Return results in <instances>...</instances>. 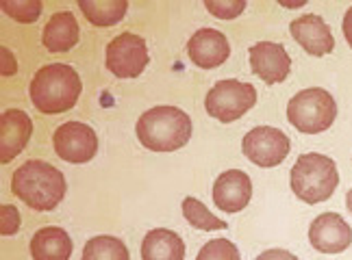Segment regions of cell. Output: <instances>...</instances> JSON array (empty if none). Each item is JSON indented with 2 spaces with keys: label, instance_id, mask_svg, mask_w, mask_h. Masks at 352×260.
<instances>
[{
  "label": "cell",
  "instance_id": "44dd1931",
  "mask_svg": "<svg viewBox=\"0 0 352 260\" xmlns=\"http://www.w3.org/2000/svg\"><path fill=\"white\" fill-rule=\"evenodd\" d=\"M181 211H183V217L189 222V226H194L198 230H226L228 228V224L224 222V219H218L205 206V204L198 202L192 196L183 200Z\"/></svg>",
  "mask_w": 352,
  "mask_h": 260
},
{
  "label": "cell",
  "instance_id": "ac0fdd59",
  "mask_svg": "<svg viewBox=\"0 0 352 260\" xmlns=\"http://www.w3.org/2000/svg\"><path fill=\"white\" fill-rule=\"evenodd\" d=\"M185 243L168 228L151 230L142 241V260H183Z\"/></svg>",
  "mask_w": 352,
  "mask_h": 260
},
{
  "label": "cell",
  "instance_id": "ba28073f",
  "mask_svg": "<svg viewBox=\"0 0 352 260\" xmlns=\"http://www.w3.org/2000/svg\"><path fill=\"white\" fill-rule=\"evenodd\" d=\"M107 70L118 78H138L148 65L146 39L135 33H120L107 46Z\"/></svg>",
  "mask_w": 352,
  "mask_h": 260
},
{
  "label": "cell",
  "instance_id": "7c38bea8",
  "mask_svg": "<svg viewBox=\"0 0 352 260\" xmlns=\"http://www.w3.org/2000/svg\"><path fill=\"white\" fill-rule=\"evenodd\" d=\"M252 182L250 176L241 169L222 172L213 182V204L224 213H239L250 204Z\"/></svg>",
  "mask_w": 352,
  "mask_h": 260
},
{
  "label": "cell",
  "instance_id": "2e32d148",
  "mask_svg": "<svg viewBox=\"0 0 352 260\" xmlns=\"http://www.w3.org/2000/svg\"><path fill=\"white\" fill-rule=\"evenodd\" d=\"M33 260H70L72 239L59 226H46L37 230L31 239Z\"/></svg>",
  "mask_w": 352,
  "mask_h": 260
},
{
  "label": "cell",
  "instance_id": "e0dca14e",
  "mask_svg": "<svg viewBox=\"0 0 352 260\" xmlns=\"http://www.w3.org/2000/svg\"><path fill=\"white\" fill-rule=\"evenodd\" d=\"M78 33H80V29H78V22L74 18V13L59 11L44 26L42 42H44L48 52L59 54V52L72 50L78 44Z\"/></svg>",
  "mask_w": 352,
  "mask_h": 260
},
{
  "label": "cell",
  "instance_id": "ffe728a7",
  "mask_svg": "<svg viewBox=\"0 0 352 260\" xmlns=\"http://www.w3.org/2000/svg\"><path fill=\"white\" fill-rule=\"evenodd\" d=\"M80 260H131L129 248L120 239L100 235L85 243Z\"/></svg>",
  "mask_w": 352,
  "mask_h": 260
},
{
  "label": "cell",
  "instance_id": "9a60e30c",
  "mask_svg": "<svg viewBox=\"0 0 352 260\" xmlns=\"http://www.w3.org/2000/svg\"><path fill=\"white\" fill-rule=\"evenodd\" d=\"M33 132V121L20 108H7L0 115V161L11 163L26 147Z\"/></svg>",
  "mask_w": 352,
  "mask_h": 260
},
{
  "label": "cell",
  "instance_id": "5bb4252c",
  "mask_svg": "<svg viewBox=\"0 0 352 260\" xmlns=\"http://www.w3.org/2000/svg\"><path fill=\"white\" fill-rule=\"evenodd\" d=\"M187 54L194 65L202 67V70H213L228 59L231 46H228L224 33L215 29H200L189 37Z\"/></svg>",
  "mask_w": 352,
  "mask_h": 260
},
{
  "label": "cell",
  "instance_id": "cb8c5ba5",
  "mask_svg": "<svg viewBox=\"0 0 352 260\" xmlns=\"http://www.w3.org/2000/svg\"><path fill=\"white\" fill-rule=\"evenodd\" d=\"M205 7L209 13H213L215 18L233 20L243 9H246V3H243V0H207Z\"/></svg>",
  "mask_w": 352,
  "mask_h": 260
},
{
  "label": "cell",
  "instance_id": "8fae6325",
  "mask_svg": "<svg viewBox=\"0 0 352 260\" xmlns=\"http://www.w3.org/2000/svg\"><path fill=\"white\" fill-rule=\"evenodd\" d=\"M250 70L259 76L265 85L283 83L292 70V57L287 54L285 46L276 42H256L250 52Z\"/></svg>",
  "mask_w": 352,
  "mask_h": 260
},
{
  "label": "cell",
  "instance_id": "7a4b0ae2",
  "mask_svg": "<svg viewBox=\"0 0 352 260\" xmlns=\"http://www.w3.org/2000/svg\"><path fill=\"white\" fill-rule=\"evenodd\" d=\"M80 91H83V85H80L76 70L65 63L44 65L42 70L35 72L29 85L31 102L39 113L46 115L70 111L80 98Z\"/></svg>",
  "mask_w": 352,
  "mask_h": 260
},
{
  "label": "cell",
  "instance_id": "d4e9b609",
  "mask_svg": "<svg viewBox=\"0 0 352 260\" xmlns=\"http://www.w3.org/2000/svg\"><path fill=\"white\" fill-rule=\"evenodd\" d=\"M0 213H3V237H11L16 235V232L20 230V213L16 206H11V204H5L3 209H0Z\"/></svg>",
  "mask_w": 352,
  "mask_h": 260
},
{
  "label": "cell",
  "instance_id": "52a82bcc",
  "mask_svg": "<svg viewBox=\"0 0 352 260\" xmlns=\"http://www.w3.org/2000/svg\"><path fill=\"white\" fill-rule=\"evenodd\" d=\"M292 150L289 137L274 126H256L241 141V152L259 167H276Z\"/></svg>",
  "mask_w": 352,
  "mask_h": 260
},
{
  "label": "cell",
  "instance_id": "9c48e42d",
  "mask_svg": "<svg viewBox=\"0 0 352 260\" xmlns=\"http://www.w3.org/2000/svg\"><path fill=\"white\" fill-rule=\"evenodd\" d=\"M52 145L59 158L74 165L89 163L98 152V137L91 126L83 121H65L61 124L55 134H52Z\"/></svg>",
  "mask_w": 352,
  "mask_h": 260
},
{
  "label": "cell",
  "instance_id": "83f0119b",
  "mask_svg": "<svg viewBox=\"0 0 352 260\" xmlns=\"http://www.w3.org/2000/svg\"><path fill=\"white\" fill-rule=\"evenodd\" d=\"M280 5H283V7H287V9H296V7H305V5H307V0H300V3H285V0H283Z\"/></svg>",
  "mask_w": 352,
  "mask_h": 260
},
{
  "label": "cell",
  "instance_id": "6da1fadb",
  "mask_svg": "<svg viewBox=\"0 0 352 260\" xmlns=\"http://www.w3.org/2000/svg\"><path fill=\"white\" fill-rule=\"evenodd\" d=\"M11 191L29 209L48 213L65 198V178L55 165L33 158L13 172Z\"/></svg>",
  "mask_w": 352,
  "mask_h": 260
},
{
  "label": "cell",
  "instance_id": "3957f363",
  "mask_svg": "<svg viewBox=\"0 0 352 260\" xmlns=\"http://www.w3.org/2000/svg\"><path fill=\"white\" fill-rule=\"evenodd\" d=\"M138 139L153 152H176L192 139V119L176 106H153L138 119Z\"/></svg>",
  "mask_w": 352,
  "mask_h": 260
},
{
  "label": "cell",
  "instance_id": "7402d4cb",
  "mask_svg": "<svg viewBox=\"0 0 352 260\" xmlns=\"http://www.w3.org/2000/svg\"><path fill=\"white\" fill-rule=\"evenodd\" d=\"M196 260H241L239 250L228 239H213L200 248Z\"/></svg>",
  "mask_w": 352,
  "mask_h": 260
},
{
  "label": "cell",
  "instance_id": "4fadbf2b",
  "mask_svg": "<svg viewBox=\"0 0 352 260\" xmlns=\"http://www.w3.org/2000/svg\"><path fill=\"white\" fill-rule=\"evenodd\" d=\"M292 37L296 39L298 46L311 57H324V54L333 52L335 48V37L329 29V24L324 22L316 13H307V16L296 18L289 24Z\"/></svg>",
  "mask_w": 352,
  "mask_h": 260
},
{
  "label": "cell",
  "instance_id": "30bf717a",
  "mask_svg": "<svg viewBox=\"0 0 352 260\" xmlns=\"http://www.w3.org/2000/svg\"><path fill=\"white\" fill-rule=\"evenodd\" d=\"M311 245L322 254H342L352 245V228L337 213H322L309 228Z\"/></svg>",
  "mask_w": 352,
  "mask_h": 260
},
{
  "label": "cell",
  "instance_id": "d6986e66",
  "mask_svg": "<svg viewBox=\"0 0 352 260\" xmlns=\"http://www.w3.org/2000/svg\"><path fill=\"white\" fill-rule=\"evenodd\" d=\"M78 7L89 24L113 26L124 18L129 3L126 0H78Z\"/></svg>",
  "mask_w": 352,
  "mask_h": 260
},
{
  "label": "cell",
  "instance_id": "277c9868",
  "mask_svg": "<svg viewBox=\"0 0 352 260\" xmlns=\"http://www.w3.org/2000/svg\"><path fill=\"white\" fill-rule=\"evenodd\" d=\"M289 185L298 200L307 204H320L333 198L340 185V172L331 156L318 152L302 154L289 172Z\"/></svg>",
  "mask_w": 352,
  "mask_h": 260
},
{
  "label": "cell",
  "instance_id": "5b68a950",
  "mask_svg": "<svg viewBox=\"0 0 352 260\" xmlns=\"http://www.w3.org/2000/svg\"><path fill=\"white\" fill-rule=\"evenodd\" d=\"M287 119L289 124L305 134H318L333 126L337 119L335 98L320 87H309L298 91L287 102Z\"/></svg>",
  "mask_w": 352,
  "mask_h": 260
},
{
  "label": "cell",
  "instance_id": "8992f818",
  "mask_svg": "<svg viewBox=\"0 0 352 260\" xmlns=\"http://www.w3.org/2000/svg\"><path fill=\"white\" fill-rule=\"evenodd\" d=\"M254 102H256V89L250 83L226 78L209 89L205 98V108L211 117L222 121V124H233V121H237L250 111Z\"/></svg>",
  "mask_w": 352,
  "mask_h": 260
},
{
  "label": "cell",
  "instance_id": "4316f807",
  "mask_svg": "<svg viewBox=\"0 0 352 260\" xmlns=\"http://www.w3.org/2000/svg\"><path fill=\"white\" fill-rule=\"evenodd\" d=\"M344 37H346L348 46L352 48V7L346 11V18H344Z\"/></svg>",
  "mask_w": 352,
  "mask_h": 260
},
{
  "label": "cell",
  "instance_id": "484cf974",
  "mask_svg": "<svg viewBox=\"0 0 352 260\" xmlns=\"http://www.w3.org/2000/svg\"><path fill=\"white\" fill-rule=\"evenodd\" d=\"M256 260H298V256L287 250H265L256 256Z\"/></svg>",
  "mask_w": 352,
  "mask_h": 260
},
{
  "label": "cell",
  "instance_id": "603a6c76",
  "mask_svg": "<svg viewBox=\"0 0 352 260\" xmlns=\"http://www.w3.org/2000/svg\"><path fill=\"white\" fill-rule=\"evenodd\" d=\"M42 3L39 0H5L3 3V11L7 13L9 18H13L16 22H24V24H31L39 18L42 13Z\"/></svg>",
  "mask_w": 352,
  "mask_h": 260
},
{
  "label": "cell",
  "instance_id": "f1b7e54d",
  "mask_svg": "<svg viewBox=\"0 0 352 260\" xmlns=\"http://www.w3.org/2000/svg\"><path fill=\"white\" fill-rule=\"evenodd\" d=\"M346 206H348V211L352 213V189L348 191V196H346Z\"/></svg>",
  "mask_w": 352,
  "mask_h": 260
}]
</instances>
